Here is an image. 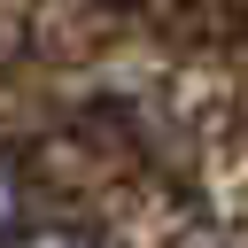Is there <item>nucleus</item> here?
Returning <instances> with one entry per match:
<instances>
[{
  "instance_id": "nucleus-1",
  "label": "nucleus",
  "mask_w": 248,
  "mask_h": 248,
  "mask_svg": "<svg viewBox=\"0 0 248 248\" xmlns=\"http://www.w3.org/2000/svg\"><path fill=\"white\" fill-rule=\"evenodd\" d=\"M31 248H85V240H62V232H46V240H31Z\"/></svg>"
},
{
  "instance_id": "nucleus-2",
  "label": "nucleus",
  "mask_w": 248,
  "mask_h": 248,
  "mask_svg": "<svg viewBox=\"0 0 248 248\" xmlns=\"http://www.w3.org/2000/svg\"><path fill=\"white\" fill-rule=\"evenodd\" d=\"M8 209H16V202H8V178H0V225H8Z\"/></svg>"
}]
</instances>
